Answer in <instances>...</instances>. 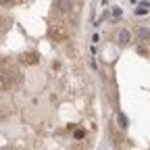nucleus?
Returning a JSON list of instances; mask_svg holds the SVG:
<instances>
[{
    "label": "nucleus",
    "instance_id": "f257e3e1",
    "mask_svg": "<svg viewBox=\"0 0 150 150\" xmlns=\"http://www.w3.org/2000/svg\"><path fill=\"white\" fill-rule=\"evenodd\" d=\"M54 8L59 11L61 15H71L73 2H71V0H54Z\"/></svg>",
    "mask_w": 150,
    "mask_h": 150
},
{
    "label": "nucleus",
    "instance_id": "f03ea898",
    "mask_svg": "<svg viewBox=\"0 0 150 150\" xmlns=\"http://www.w3.org/2000/svg\"><path fill=\"white\" fill-rule=\"evenodd\" d=\"M136 35L142 44H150V29L148 27H138L136 29Z\"/></svg>",
    "mask_w": 150,
    "mask_h": 150
},
{
    "label": "nucleus",
    "instance_id": "7ed1b4c3",
    "mask_svg": "<svg viewBox=\"0 0 150 150\" xmlns=\"http://www.w3.org/2000/svg\"><path fill=\"white\" fill-rule=\"evenodd\" d=\"M129 40H131V33H129L127 29H121V31L117 33V42H119L121 46H125V44H129Z\"/></svg>",
    "mask_w": 150,
    "mask_h": 150
},
{
    "label": "nucleus",
    "instance_id": "20e7f679",
    "mask_svg": "<svg viewBox=\"0 0 150 150\" xmlns=\"http://www.w3.org/2000/svg\"><path fill=\"white\" fill-rule=\"evenodd\" d=\"M52 38H54V40H67V29H65L63 25L54 27V29H52Z\"/></svg>",
    "mask_w": 150,
    "mask_h": 150
},
{
    "label": "nucleus",
    "instance_id": "39448f33",
    "mask_svg": "<svg viewBox=\"0 0 150 150\" xmlns=\"http://www.w3.org/2000/svg\"><path fill=\"white\" fill-rule=\"evenodd\" d=\"M117 123H119V127H123V129H125L127 119H125V115H123V112H117Z\"/></svg>",
    "mask_w": 150,
    "mask_h": 150
},
{
    "label": "nucleus",
    "instance_id": "423d86ee",
    "mask_svg": "<svg viewBox=\"0 0 150 150\" xmlns=\"http://www.w3.org/2000/svg\"><path fill=\"white\" fill-rule=\"evenodd\" d=\"M138 52H140V54L150 56V48H148V46H144V44H140V46H138Z\"/></svg>",
    "mask_w": 150,
    "mask_h": 150
},
{
    "label": "nucleus",
    "instance_id": "0eeeda50",
    "mask_svg": "<svg viewBox=\"0 0 150 150\" xmlns=\"http://www.w3.org/2000/svg\"><path fill=\"white\" fill-rule=\"evenodd\" d=\"M13 0H0V6H13Z\"/></svg>",
    "mask_w": 150,
    "mask_h": 150
},
{
    "label": "nucleus",
    "instance_id": "6e6552de",
    "mask_svg": "<svg viewBox=\"0 0 150 150\" xmlns=\"http://www.w3.org/2000/svg\"><path fill=\"white\" fill-rule=\"evenodd\" d=\"M112 17H121V8H119V6L112 8Z\"/></svg>",
    "mask_w": 150,
    "mask_h": 150
}]
</instances>
